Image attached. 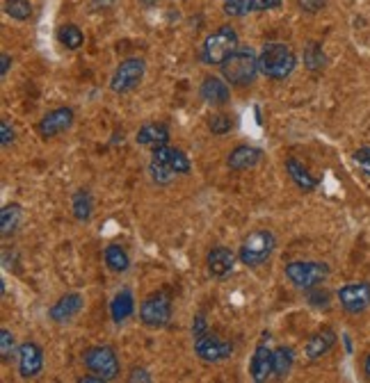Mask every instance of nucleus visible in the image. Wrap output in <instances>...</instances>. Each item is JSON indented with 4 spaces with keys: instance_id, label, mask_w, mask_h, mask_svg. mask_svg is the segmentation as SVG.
Here are the masks:
<instances>
[{
    "instance_id": "nucleus-20",
    "label": "nucleus",
    "mask_w": 370,
    "mask_h": 383,
    "mask_svg": "<svg viewBox=\"0 0 370 383\" xmlns=\"http://www.w3.org/2000/svg\"><path fill=\"white\" fill-rule=\"evenodd\" d=\"M83 310V297L78 292H71V294H64L53 308H50V319L57 321V324H64V321L73 319L78 312Z\"/></svg>"
},
{
    "instance_id": "nucleus-21",
    "label": "nucleus",
    "mask_w": 370,
    "mask_h": 383,
    "mask_svg": "<svg viewBox=\"0 0 370 383\" xmlns=\"http://www.w3.org/2000/svg\"><path fill=\"white\" fill-rule=\"evenodd\" d=\"M135 142L140 146H149V149H156L169 142V128L165 124H146L137 130Z\"/></svg>"
},
{
    "instance_id": "nucleus-6",
    "label": "nucleus",
    "mask_w": 370,
    "mask_h": 383,
    "mask_svg": "<svg viewBox=\"0 0 370 383\" xmlns=\"http://www.w3.org/2000/svg\"><path fill=\"white\" fill-rule=\"evenodd\" d=\"M83 363L90 372L99 374L103 381H113L119 374V359L113 347L108 345L90 347V349L83 354Z\"/></svg>"
},
{
    "instance_id": "nucleus-12",
    "label": "nucleus",
    "mask_w": 370,
    "mask_h": 383,
    "mask_svg": "<svg viewBox=\"0 0 370 383\" xmlns=\"http://www.w3.org/2000/svg\"><path fill=\"white\" fill-rule=\"evenodd\" d=\"M73 126V110L71 108H57L53 112H48L37 124V133L44 137V139H50V137H57L59 133H64Z\"/></svg>"
},
{
    "instance_id": "nucleus-40",
    "label": "nucleus",
    "mask_w": 370,
    "mask_h": 383,
    "mask_svg": "<svg viewBox=\"0 0 370 383\" xmlns=\"http://www.w3.org/2000/svg\"><path fill=\"white\" fill-rule=\"evenodd\" d=\"M0 62H3V66H0V73H3V78L7 75V71H10V64H12V57L3 53V57H0Z\"/></svg>"
},
{
    "instance_id": "nucleus-24",
    "label": "nucleus",
    "mask_w": 370,
    "mask_h": 383,
    "mask_svg": "<svg viewBox=\"0 0 370 383\" xmlns=\"http://www.w3.org/2000/svg\"><path fill=\"white\" fill-rule=\"evenodd\" d=\"M106 265L110 272L115 274H124L128 272V267H131V258H128L126 249L119 247V245H110L106 249Z\"/></svg>"
},
{
    "instance_id": "nucleus-29",
    "label": "nucleus",
    "mask_w": 370,
    "mask_h": 383,
    "mask_svg": "<svg viewBox=\"0 0 370 383\" xmlns=\"http://www.w3.org/2000/svg\"><path fill=\"white\" fill-rule=\"evenodd\" d=\"M5 14L16 21H28L32 16L30 0H5Z\"/></svg>"
},
{
    "instance_id": "nucleus-3",
    "label": "nucleus",
    "mask_w": 370,
    "mask_h": 383,
    "mask_svg": "<svg viewBox=\"0 0 370 383\" xmlns=\"http://www.w3.org/2000/svg\"><path fill=\"white\" fill-rule=\"evenodd\" d=\"M240 46L238 43V32L231 28V25H222L215 32H211L208 37L204 39L201 46V62L208 66H222V62L234 53Z\"/></svg>"
},
{
    "instance_id": "nucleus-34",
    "label": "nucleus",
    "mask_w": 370,
    "mask_h": 383,
    "mask_svg": "<svg viewBox=\"0 0 370 383\" xmlns=\"http://www.w3.org/2000/svg\"><path fill=\"white\" fill-rule=\"evenodd\" d=\"M306 299L311 306L315 308H329V292L327 290H320V285L318 287H311V290H306Z\"/></svg>"
},
{
    "instance_id": "nucleus-43",
    "label": "nucleus",
    "mask_w": 370,
    "mask_h": 383,
    "mask_svg": "<svg viewBox=\"0 0 370 383\" xmlns=\"http://www.w3.org/2000/svg\"><path fill=\"white\" fill-rule=\"evenodd\" d=\"M364 372H366V377H370V354L366 356V363H364Z\"/></svg>"
},
{
    "instance_id": "nucleus-1",
    "label": "nucleus",
    "mask_w": 370,
    "mask_h": 383,
    "mask_svg": "<svg viewBox=\"0 0 370 383\" xmlns=\"http://www.w3.org/2000/svg\"><path fill=\"white\" fill-rule=\"evenodd\" d=\"M222 78L234 87H247L258 75V57L249 46H238L225 62H222Z\"/></svg>"
},
{
    "instance_id": "nucleus-23",
    "label": "nucleus",
    "mask_w": 370,
    "mask_h": 383,
    "mask_svg": "<svg viewBox=\"0 0 370 383\" xmlns=\"http://www.w3.org/2000/svg\"><path fill=\"white\" fill-rule=\"evenodd\" d=\"M286 171H288V178L295 182V185L302 192H313L318 187V180L304 169V164H299L295 158L286 160Z\"/></svg>"
},
{
    "instance_id": "nucleus-26",
    "label": "nucleus",
    "mask_w": 370,
    "mask_h": 383,
    "mask_svg": "<svg viewBox=\"0 0 370 383\" xmlns=\"http://www.w3.org/2000/svg\"><path fill=\"white\" fill-rule=\"evenodd\" d=\"M292 363H295V352L286 345L277 347V349H274V377L286 379L292 370Z\"/></svg>"
},
{
    "instance_id": "nucleus-44",
    "label": "nucleus",
    "mask_w": 370,
    "mask_h": 383,
    "mask_svg": "<svg viewBox=\"0 0 370 383\" xmlns=\"http://www.w3.org/2000/svg\"><path fill=\"white\" fill-rule=\"evenodd\" d=\"M142 3H144V5H153L156 0H142Z\"/></svg>"
},
{
    "instance_id": "nucleus-7",
    "label": "nucleus",
    "mask_w": 370,
    "mask_h": 383,
    "mask_svg": "<svg viewBox=\"0 0 370 383\" xmlns=\"http://www.w3.org/2000/svg\"><path fill=\"white\" fill-rule=\"evenodd\" d=\"M140 319L149 328H162L171 319V299L167 292L149 294L140 306Z\"/></svg>"
},
{
    "instance_id": "nucleus-36",
    "label": "nucleus",
    "mask_w": 370,
    "mask_h": 383,
    "mask_svg": "<svg viewBox=\"0 0 370 383\" xmlns=\"http://www.w3.org/2000/svg\"><path fill=\"white\" fill-rule=\"evenodd\" d=\"M355 162L359 164V169L370 176V146H364V149H359L355 153Z\"/></svg>"
},
{
    "instance_id": "nucleus-32",
    "label": "nucleus",
    "mask_w": 370,
    "mask_h": 383,
    "mask_svg": "<svg viewBox=\"0 0 370 383\" xmlns=\"http://www.w3.org/2000/svg\"><path fill=\"white\" fill-rule=\"evenodd\" d=\"M208 128L213 135H227V133H231V128H234V121H231V117H227V115H213L208 119Z\"/></svg>"
},
{
    "instance_id": "nucleus-9",
    "label": "nucleus",
    "mask_w": 370,
    "mask_h": 383,
    "mask_svg": "<svg viewBox=\"0 0 370 383\" xmlns=\"http://www.w3.org/2000/svg\"><path fill=\"white\" fill-rule=\"evenodd\" d=\"M341 301V308L350 312V315H361L370 306V283L359 281V283H348L336 292Z\"/></svg>"
},
{
    "instance_id": "nucleus-28",
    "label": "nucleus",
    "mask_w": 370,
    "mask_h": 383,
    "mask_svg": "<svg viewBox=\"0 0 370 383\" xmlns=\"http://www.w3.org/2000/svg\"><path fill=\"white\" fill-rule=\"evenodd\" d=\"M57 41L62 43L64 48L76 50V48H80V46H83L85 34H83V30L78 28V25L66 23V25H59V30H57Z\"/></svg>"
},
{
    "instance_id": "nucleus-22",
    "label": "nucleus",
    "mask_w": 370,
    "mask_h": 383,
    "mask_svg": "<svg viewBox=\"0 0 370 383\" xmlns=\"http://www.w3.org/2000/svg\"><path fill=\"white\" fill-rule=\"evenodd\" d=\"M135 312V297L131 290H119L110 303V315L115 321H124Z\"/></svg>"
},
{
    "instance_id": "nucleus-30",
    "label": "nucleus",
    "mask_w": 370,
    "mask_h": 383,
    "mask_svg": "<svg viewBox=\"0 0 370 383\" xmlns=\"http://www.w3.org/2000/svg\"><path fill=\"white\" fill-rule=\"evenodd\" d=\"M304 64H306L308 71H322L325 68L327 57L318 43H308V46L304 48Z\"/></svg>"
},
{
    "instance_id": "nucleus-19",
    "label": "nucleus",
    "mask_w": 370,
    "mask_h": 383,
    "mask_svg": "<svg viewBox=\"0 0 370 383\" xmlns=\"http://www.w3.org/2000/svg\"><path fill=\"white\" fill-rule=\"evenodd\" d=\"M336 345V333H334L332 328H322V331H318V333H313L311 338H308V342L304 347V352H306V359H311V361H318V359H322V356H327L332 352V347Z\"/></svg>"
},
{
    "instance_id": "nucleus-17",
    "label": "nucleus",
    "mask_w": 370,
    "mask_h": 383,
    "mask_svg": "<svg viewBox=\"0 0 370 383\" xmlns=\"http://www.w3.org/2000/svg\"><path fill=\"white\" fill-rule=\"evenodd\" d=\"M229 16H247L249 12H265L281 7V0H222Z\"/></svg>"
},
{
    "instance_id": "nucleus-15",
    "label": "nucleus",
    "mask_w": 370,
    "mask_h": 383,
    "mask_svg": "<svg viewBox=\"0 0 370 383\" xmlns=\"http://www.w3.org/2000/svg\"><path fill=\"white\" fill-rule=\"evenodd\" d=\"M236 265V256L234 251L227 247H213L206 256V267H208L211 276L215 278H225L227 274H231V269Z\"/></svg>"
},
{
    "instance_id": "nucleus-5",
    "label": "nucleus",
    "mask_w": 370,
    "mask_h": 383,
    "mask_svg": "<svg viewBox=\"0 0 370 383\" xmlns=\"http://www.w3.org/2000/svg\"><path fill=\"white\" fill-rule=\"evenodd\" d=\"M286 276L292 285L306 292L311 287H318L329 276V265L318 263V260H295V263L286 265Z\"/></svg>"
},
{
    "instance_id": "nucleus-8",
    "label": "nucleus",
    "mask_w": 370,
    "mask_h": 383,
    "mask_svg": "<svg viewBox=\"0 0 370 383\" xmlns=\"http://www.w3.org/2000/svg\"><path fill=\"white\" fill-rule=\"evenodd\" d=\"M144 59L140 57H128L122 64L117 66V71L110 80V87H113L115 94H128L133 92L137 85L142 82L144 78Z\"/></svg>"
},
{
    "instance_id": "nucleus-10",
    "label": "nucleus",
    "mask_w": 370,
    "mask_h": 383,
    "mask_svg": "<svg viewBox=\"0 0 370 383\" xmlns=\"http://www.w3.org/2000/svg\"><path fill=\"white\" fill-rule=\"evenodd\" d=\"M194 352L206 363H220V361H227L229 356L234 354V345L222 340L218 335H211L208 331H206L204 335L194 338Z\"/></svg>"
},
{
    "instance_id": "nucleus-38",
    "label": "nucleus",
    "mask_w": 370,
    "mask_h": 383,
    "mask_svg": "<svg viewBox=\"0 0 370 383\" xmlns=\"http://www.w3.org/2000/svg\"><path fill=\"white\" fill-rule=\"evenodd\" d=\"M128 381H131V383H137V381L149 383V381H151V374L146 372L144 368H133L131 374H128Z\"/></svg>"
},
{
    "instance_id": "nucleus-14",
    "label": "nucleus",
    "mask_w": 370,
    "mask_h": 383,
    "mask_svg": "<svg viewBox=\"0 0 370 383\" xmlns=\"http://www.w3.org/2000/svg\"><path fill=\"white\" fill-rule=\"evenodd\" d=\"M201 99L208 103V106H227V103L231 101V89H229V82L227 80H222V78L218 75H208V78H204V82H201Z\"/></svg>"
},
{
    "instance_id": "nucleus-16",
    "label": "nucleus",
    "mask_w": 370,
    "mask_h": 383,
    "mask_svg": "<svg viewBox=\"0 0 370 383\" xmlns=\"http://www.w3.org/2000/svg\"><path fill=\"white\" fill-rule=\"evenodd\" d=\"M151 155H153V160H156V162L167 164V167L171 171H176V173H190V169H192V164H190V160H187V155L183 151H178V149H171V146H167V144L156 146Z\"/></svg>"
},
{
    "instance_id": "nucleus-37",
    "label": "nucleus",
    "mask_w": 370,
    "mask_h": 383,
    "mask_svg": "<svg viewBox=\"0 0 370 383\" xmlns=\"http://www.w3.org/2000/svg\"><path fill=\"white\" fill-rule=\"evenodd\" d=\"M0 144L3 146L14 144V128L7 121H0Z\"/></svg>"
},
{
    "instance_id": "nucleus-42",
    "label": "nucleus",
    "mask_w": 370,
    "mask_h": 383,
    "mask_svg": "<svg viewBox=\"0 0 370 383\" xmlns=\"http://www.w3.org/2000/svg\"><path fill=\"white\" fill-rule=\"evenodd\" d=\"M80 383H103V379L99 377V374H97V377H83V379H78Z\"/></svg>"
},
{
    "instance_id": "nucleus-18",
    "label": "nucleus",
    "mask_w": 370,
    "mask_h": 383,
    "mask_svg": "<svg viewBox=\"0 0 370 383\" xmlns=\"http://www.w3.org/2000/svg\"><path fill=\"white\" fill-rule=\"evenodd\" d=\"M261 160H263V151L261 149L243 144V146H236V149L229 153L227 164L234 171H247V169H254Z\"/></svg>"
},
{
    "instance_id": "nucleus-2",
    "label": "nucleus",
    "mask_w": 370,
    "mask_h": 383,
    "mask_svg": "<svg viewBox=\"0 0 370 383\" xmlns=\"http://www.w3.org/2000/svg\"><path fill=\"white\" fill-rule=\"evenodd\" d=\"M297 66V57L292 53L288 43H268L263 53L258 55V68L263 75L272 78V80H283L288 78Z\"/></svg>"
},
{
    "instance_id": "nucleus-35",
    "label": "nucleus",
    "mask_w": 370,
    "mask_h": 383,
    "mask_svg": "<svg viewBox=\"0 0 370 383\" xmlns=\"http://www.w3.org/2000/svg\"><path fill=\"white\" fill-rule=\"evenodd\" d=\"M329 0H297V7L306 14H318L320 10H325V5Z\"/></svg>"
},
{
    "instance_id": "nucleus-27",
    "label": "nucleus",
    "mask_w": 370,
    "mask_h": 383,
    "mask_svg": "<svg viewBox=\"0 0 370 383\" xmlns=\"http://www.w3.org/2000/svg\"><path fill=\"white\" fill-rule=\"evenodd\" d=\"M92 210H94V203H92L90 192L78 189V192H76V194L71 196V212H73V217H76L78 222H90Z\"/></svg>"
},
{
    "instance_id": "nucleus-13",
    "label": "nucleus",
    "mask_w": 370,
    "mask_h": 383,
    "mask_svg": "<svg viewBox=\"0 0 370 383\" xmlns=\"http://www.w3.org/2000/svg\"><path fill=\"white\" fill-rule=\"evenodd\" d=\"M249 374H252L256 383H263L274 377V352L268 345H258L254 349L252 363H249Z\"/></svg>"
},
{
    "instance_id": "nucleus-4",
    "label": "nucleus",
    "mask_w": 370,
    "mask_h": 383,
    "mask_svg": "<svg viewBox=\"0 0 370 383\" xmlns=\"http://www.w3.org/2000/svg\"><path fill=\"white\" fill-rule=\"evenodd\" d=\"M274 247H277V240H274V235L270 231H254L252 235H247L243 240L238 258H240V263L247 267H258L272 256Z\"/></svg>"
},
{
    "instance_id": "nucleus-31",
    "label": "nucleus",
    "mask_w": 370,
    "mask_h": 383,
    "mask_svg": "<svg viewBox=\"0 0 370 383\" xmlns=\"http://www.w3.org/2000/svg\"><path fill=\"white\" fill-rule=\"evenodd\" d=\"M149 173H151V180H153V182H158V185H169V182L176 178V171H171V169L167 167V164L156 162V160H151V164H149Z\"/></svg>"
},
{
    "instance_id": "nucleus-41",
    "label": "nucleus",
    "mask_w": 370,
    "mask_h": 383,
    "mask_svg": "<svg viewBox=\"0 0 370 383\" xmlns=\"http://www.w3.org/2000/svg\"><path fill=\"white\" fill-rule=\"evenodd\" d=\"M94 7H99V10H108V7L115 5V0H92Z\"/></svg>"
},
{
    "instance_id": "nucleus-11",
    "label": "nucleus",
    "mask_w": 370,
    "mask_h": 383,
    "mask_svg": "<svg viewBox=\"0 0 370 383\" xmlns=\"http://www.w3.org/2000/svg\"><path fill=\"white\" fill-rule=\"evenodd\" d=\"M16 356H19V374L23 379L39 377V372L44 370V352L37 342H23Z\"/></svg>"
},
{
    "instance_id": "nucleus-39",
    "label": "nucleus",
    "mask_w": 370,
    "mask_h": 383,
    "mask_svg": "<svg viewBox=\"0 0 370 383\" xmlns=\"http://www.w3.org/2000/svg\"><path fill=\"white\" fill-rule=\"evenodd\" d=\"M206 333V319L199 315V317H194V324H192V335L194 338H199V335H204Z\"/></svg>"
},
{
    "instance_id": "nucleus-33",
    "label": "nucleus",
    "mask_w": 370,
    "mask_h": 383,
    "mask_svg": "<svg viewBox=\"0 0 370 383\" xmlns=\"http://www.w3.org/2000/svg\"><path fill=\"white\" fill-rule=\"evenodd\" d=\"M14 347H16L14 333H12L10 328H3V331H0V356H3V361H10L12 359Z\"/></svg>"
},
{
    "instance_id": "nucleus-25",
    "label": "nucleus",
    "mask_w": 370,
    "mask_h": 383,
    "mask_svg": "<svg viewBox=\"0 0 370 383\" xmlns=\"http://www.w3.org/2000/svg\"><path fill=\"white\" fill-rule=\"evenodd\" d=\"M21 217H23L21 205L10 203V205H5V208H3V212H0V233H3V238H10V235H12L16 229H19Z\"/></svg>"
}]
</instances>
